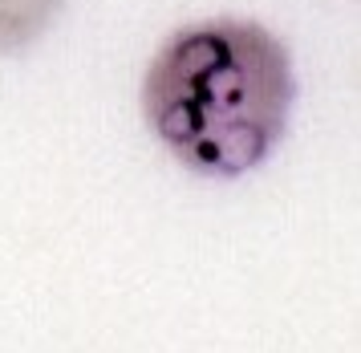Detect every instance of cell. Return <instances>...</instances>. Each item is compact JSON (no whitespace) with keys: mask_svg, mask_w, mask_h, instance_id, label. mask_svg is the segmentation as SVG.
I'll list each match as a JSON object with an SVG mask.
<instances>
[{"mask_svg":"<svg viewBox=\"0 0 361 353\" xmlns=\"http://www.w3.org/2000/svg\"><path fill=\"white\" fill-rule=\"evenodd\" d=\"M296 97L293 61L256 20L183 25L142 78V114L175 159L212 179L260 167L284 138Z\"/></svg>","mask_w":361,"mask_h":353,"instance_id":"cell-1","label":"cell"},{"mask_svg":"<svg viewBox=\"0 0 361 353\" xmlns=\"http://www.w3.org/2000/svg\"><path fill=\"white\" fill-rule=\"evenodd\" d=\"M61 0H0V57L29 49L53 25Z\"/></svg>","mask_w":361,"mask_h":353,"instance_id":"cell-2","label":"cell"}]
</instances>
